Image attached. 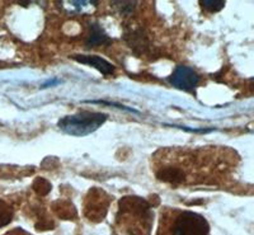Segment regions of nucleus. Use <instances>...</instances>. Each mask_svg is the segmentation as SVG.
<instances>
[{"instance_id":"obj_1","label":"nucleus","mask_w":254,"mask_h":235,"mask_svg":"<svg viewBox=\"0 0 254 235\" xmlns=\"http://www.w3.org/2000/svg\"><path fill=\"white\" fill-rule=\"evenodd\" d=\"M156 235H210V225L197 212L167 209L162 211Z\"/></svg>"},{"instance_id":"obj_2","label":"nucleus","mask_w":254,"mask_h":235,"mask_svg":"<svg viewBox=\"0 0 254 235\" xmlns=\"http://www.w3.org/2000/svg\"><path fill=\"white\" fill-rule=\"evenodd\" d=\"M107 117V115L104 114L81 112V114L64 117L59 121L58 125L66 134L74 135V136H85L101 127Z\"/></svg>"},{"instance_id":"obj_3","label":"nucleus","mask_w":254,"mask_h":235,"mask_svg":"<svg viewBox=\"0 0 254 235\" xmlns=\"http://www.w3.org/2000/svg\"><path fill=\"white\" fill-rule=\"evenodd\" d=\"M172 85L177 89L182 90H192L197 87L199 81V76L193 69L188 66H178L173 71V74L169 78Z\"/></svg>"},{"instance_id":"obj_4","label":"nucleus","mask_w":254,"mask_h":235,"mask_svg":"<svg viewBox=\"0 0 254 235\" xmlns=\"http://www.w3.org/2000/svg\"><path fill=\"white\" fill-rule=\"evenodd\" d=\"M74 60L78 61V62H81V64L93 66L94 69L101 71L102 74H104V75H110V74H112L115 71V66L112 64H110L108 61L104 60V59L99 58V56L78 55L74 56Z\"/></svg>"},{"instance_id":"obj_5","label":"nucleus","mask_w":254,"mask_h":235,"mask_svg":"<svg viewBox=\"0 0 254 235\" xmlns=\"http://www.w3.org/2000/svg\"><path fill=\"white\" fill-rule=\"evenodd\" d=\"M110 38L104 33L103 29L99 26H92L90 29V36L88 37V46L94 47V46H101V45L107 44Z\"/></svg>"},{"instance_id":"obj_6","label":"nucleus","mask_w":254,"mask_h":235,"mask_svg":"<svg viewBox=\"0 0 254 235\" xmlns=\"http://www.w3.org/2000/svg\"><path fill=\"white\" fill-rule=\"evenodd\" d=\"M199 4L208 12H219V10H221L225 6V1H217V0H215V1L205 0V1H199Z\"/></svg>"},{"instance_id":"obj_7","label":"nucleus","mask_w":254,"mask_h":235,"mask_svg":"<svg viewBox=\"0 0 254 235\" xmlns=\"http://www.w3.org/2000/svg\"><path fill=\"white\" fill-rule=\"evenodd\" d=\"M33 188H35L38 193H41V195H46V193H49L50 189H51V184H50L46 179L38 178V179H36L35 184H33Z\"/></svg>"},{"instance_id":"obj_8","label":"nucleus","mask_w":254,"mask_h":235,"mask_svg":"<svg viewBox=\"0 0 254 235\" xmlns=\"http://www.w3.org/2000/svg\"><path fill=\"white\" fill-rule=\"evenodd\" d=\"M10 219H12V211H9L5 205L0 202V228L6 225Z\"/></svg>"},{"instance_id":"obj_9","label":"nucleus","mask_w":254,"mask_h":235,"mask_svg":"<svg viewBox=\"0 0 254 235\" xmlns=\"http://www.w3.org/2000/svg\"><path fill=\"white\" fill-rule=\"evenodd\" d=\"M5 235H31V234H28V233H26L24 230H22V229H14V230H12V232L6 233Z\"/></svg>"}]
</instances>
